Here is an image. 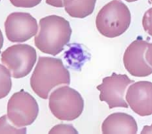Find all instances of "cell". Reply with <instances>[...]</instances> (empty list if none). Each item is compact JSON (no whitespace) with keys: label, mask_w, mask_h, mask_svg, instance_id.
I'll return each instance as SVG.
<instances>
[{"label":"cell","mask_w":152,"mask_h":134,"mask_svg":"<svg viewBox=\"0 0 152 134\" xmlns=\"http://www.w3.org/2000/svg\"><path fill=\"white\" fill-rule=\"evenodd\" d=\"M145 58H146L147 62L148 63V64L150 66H152V43H149L148 46V48H147L146 54H145Z\"/></svg>","instance_id":"obj_18"},{"label":"cell","mask_w":152,"mask_h":134,"mask_svg":"<svg viewBox=\"0 0 152 134\" xmlns=\"http://www.w3.org/2000/svg\"><path fill=\"white\" fill-rule=\"evenodd\" d=\"M131 12L121 0H112L105 5L96 17V27L99 33L114 39L123 35L130 27Z\"/></svg>","instance_id":"obj_3"},{"label":"cell","mask_w":152,"mask_h":134,"mask_svg":"<svg viewBox=\"0 0 152 134\" xmlns=\"http://www.w3.org/2000/svg\"><path fill=\"white\" fill-rule=\"evenodd\" d=\"M141 134H152V124L144 126L142 129Z\"/></svg>","instance_id":"obj_20"},{"label":"cell","mask_w":152,"mask_h":134,"mask_svg":"<svg viewBox=\"0 0 152 134\" xmlns=\"http://www.w3.org/2000/svg\"><path fill=\"white\" fill-rule=\"evenodd\" d=\"M3 44H4V37L1 30H0V52H1V49L3 47Z\"/></svg>","instance_id":"obj_21"},{"label":"cell","mask_w":152,"mask_h":134,"mask_svg":"<svg viewBox=\"0 0 152 134\" xmlns=\"http://www.w3.org/2000/svg\"><path fill=\"white\" fill-rule=\"evenodd\" d=\"M13 6L21 8H32L40 4L41 0H10Z\"/></svg>","instance_id":"obj_16"},{"label":"cell","mask_w":152,"mask_h":134,"mask_svg":"<svg viewBox=\"0 0 152 134\" xmlns=\"http://www.w3.org/2000/svg\"><path fill=\"white\" fill-rule=\"evenodd\" d=\"M11 72L4 64H0V99L6 98L12 90Z\"/></svg>","instance_id":"obj_13"},{"label":"cell","mask_w":152,"mask_h":134,"mask_svg":"<svg viewBox=\"0 0 152 134\" xmlns=\"http://www.w3.org/2000/svg\"><path fill=\"white\" fill-rule=\"evenodd\" d=\"M48 106L53 115L61 121H73L83 112L84 100L82 95L68 85L56 89L49 95Z\"/></svg>","instance_id":"obj_4"},{"label":"cell","mask_w":152,"mask_h":134,"mask_svg":"<svg viewBox=\"0 0 152 134\" xmlns=\"http://www.w3.org/2000/svg\"><path fill=\"white\" fill-rule=\"evenodd\" d=\"M54 133H70V134H78L76 129L70 124H58L53 127L49 130V134Z\"/></svg>","instance_id":"obj_15"},{"label":"cell","mask_w":152,"mask_h":134,"mask_svg":"<svg viewBox=\"0 0 152 134\" xmlns=\"http://www.w3.org/2000/svg\"><path fill=\"white\" fill-rule=\"evenodd\" d=\"M142 27L144 31L152 37V7L146 11L142 18Z\"/></svg>","instance_id":"obj_17"},{"label":"cell","mask_w":152,"mask_h":134,"mask_svg":"<svg viewBox=\"0 0 152 134\" xmlns=\"http://www.w3.org/2000/svg\"><path fill=\"white\" fill-rule=\"evenodd\" d=\"M12 123V122H11ZM9 122L7 114L0 117V134H25L27 133V129L25 127L19 128L12 125Z\"/></svg>","instance_id":"obj_14"},{"label":"cell","mask_w":152,"mask_h":134,"mask_svg":"<svg viewBox=\"0 0 152 134\" xmlns=\"http://www.w3.org/2000/svg\"><path fill=\"white\" fill-rule=\"evenodd\" d=\"M65 12L73 18L83 19L91 15L97 0H63Z\"/></svg>","instance_id":"obj_12"},{"label":"cell","mask_w":152,"mask_h":134,"mask_svg":"<svg viewBox=\"0 0 152 134\" xmlns=\"http://www.w3.org/2000/svg\"><path fill=\"white\" fill-rule=\"evenodd\" d=\"M148 42L140 38L132 41L124 54V65L126 71L135 77H147L152 74V66L148 64L144 55Z\"/></svg>","instance_id":"obj_9"},{"label":"cell","mask_w":152,"mask_h":134,"mask_svg":"<svg viewBox=\"0 0 152 134\" xmlns=\"http://www.w3.org/2000/svg\"><path fill=\"white\" fill-rule=\"evenodd\" d=\"M103 134H136L138 125L135 119L125 113H114L102 123Z\"/></svg>","instance_id":"obj_11"},{"label":"cell","mask_w":152,"mask_h":134,"mask_svg":"<svg viewBox=\"0 0 152 134\" xmlns=\"http://www.w3.org/2000/svg\"><path fill=\"white\" fill-rule=\"evenodd\" d=\"M6 35L11 42H25L34 37L39 30L37 20L29 13L10 14L5 22Z\"/></svg>","instance_id":"obj_8"},{"label":"cell","mask_w":152,"mask_h":134,"mask_svg":"<svg viewBox=\"0 0 152 134\" xmlns=\"http://www.w3.org/2000/svg\"><path fill=\"white\" fill-rule=\"evenodd\" d=\"M151 2H152V0H151Z\"/></svg>","instance_id":"obj_23"},{"label":"cell","mask_w":152,"mask_h":134,"mask_svg":"<svg viewBox=\"0 0 152 134\" xmlns=\"http://www.w3.org/2000/svg\"><path fill=\"white\" fill-rule=\"evenodd\" d=\"M133 82L125 74H112L110 76L105 77L102 83L97 87L100 92L99 99L106 102L110 109L127 108L129 105L125 99V92Z\"/></svg>","instance_id":"obj_7"},{"label":"cell","mask_w":152,"mask_h":134,"mask_svg":"<svg viewBox=\"0 0 152 134\" xmlns=\"http://www.w3.org/2000/svg\"><path fill=\"white\" fill-rule=\"evenodd\" d=\"M126 2H129V3H132V2H136L138 0H125Z\"/></svg>","instance_id":"obj_22"},{"label":"cell","mask_w":152,"mask_h":134,"mask_svg":"<svg viewBox=\"0 0 152 134\" xmlns=\"http://www.w3.org/2000/svg\"><path fill=\"white\" fill-rule=\"evenodd\" d=\"M125 99L131 109L140 116L152 114V82L140 81L132 83L126 91Z\"/></svg>","instance_id":"obj_10"},{"label":"cell","mask_w":152,"mask_h":134,"mask_svg":"<svg viewBox=\"0 0 152 134\" xmlns=\"http://www.w3.org/2000/svg\"><path fill=\"white\" fill-rule=\"evenodd\" d=\"M37 61L35 48L27 44H17L7 48L1 55V62L15 79L27 76Z\"/></svg>","instance_id":"obj_5"},{"label":"cell","mask_w":152,"mask_h":134,"mask_svg":"<svg viewBox=\"0 0 152 134\" xmlns=\"http://www.w3.org/2000/svg\"><path fill=\"white\" fill-rule=\"evenodd\" d=\"M70 73L59 58L40 56L31 77L32 90L42 99H48L50 92L60 85H69Z\"/></svg>","instance_id":"obj_1"},{"label":"cell","mask_w":152,"mask_h":134,"mask_svg":"<svg viewBox=\"0 0 152 134\" xmlns=\"http://www.w3.org/2000/svg\"><path fill=\"white\" fill-rule=\"evenodd\" d=\"M39 27V31L34 39L37 48L51 55L61 53L72 36L70 23L64 17L48 15L40 19Z\"/></svg>","instance_id":"obj_2"},{"label":"cell","mask_w":152,"mask_h":134,"mask_svg":"<svg viewBox=\"0 0 152 134\" xmlns=\"http://www.w3.org/2000/svg\"><path fill=\"white\" fill-rule=\"evenodd\" d=\"M46 3L54 7H64V1L63 0H46Z\"/></svg>","instance_id":"obj_19"},{"label":"cell","mask_w":152,"mask_h":134,"mask_svg":"<svg viewBox=\"0 0 152 134\" xmlns=\"http://www.w3.org/2000/svg\"><path fill=\"white\" fill-rule=\"evenodd\" d=\"M39 114L36 99L24 90L15 92L7 103V116L16 127L23 128L32 124Z\"/></svg>","instance_id":"obj_6"}]
</instances>
